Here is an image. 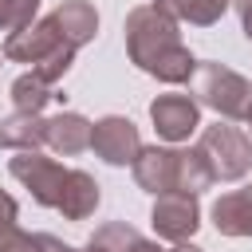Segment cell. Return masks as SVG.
Instances as JSON below:
<instances>
[{
    "mask_svg": "<svg viewBox=\"0 0 252 252\" xmlns=\"http://www.w3.org/2000/svg\"><path fill=\"white\" fill-rule=\"evenodd\" d=\"M126 47H130V59L158 75L161 83H185L193 71H197V59L181 47L177 39V24L165 8H138L130 12L126 20Z\"/></svg>",
    "mask_w": 252,
    "mask_h": 252,
    "instance_id": "6da1fadb",
    "label": "cell"
},
{
    "mask_svg": "<svg viewBox=\"0 0 252 252\" xmlns=\"http://www.w3.org/2000/svg\"><path fill=\"white\" fill-rule=\"evenodd\" d=\"M197 94L224 118H252V83L220 63L197 67Z\"/></svg>",
    "mask_w": 252,
    "mask_h": 252,
    "instance_id": "7a4b0ae2",
    "label": "cell"
},
{
    "mask_svg": "<svg viewBox=\"0 0 252 252\" xmlns=\"http://www.w3.org/2000/svg\"><path fill=\"white\" fill-rule=\"evenodd\" d=\"M201 150H205L213 173L224 177V181L244 177L248 165H252V142H248L236 126H220V122L209 126V130L201 134Z\"/></svg>",
    "mask_w": 252,
    "mask_h": 252,
    "instance_id": "3957f363",
    "label": "cell"
},
{
    "mask_svg": "<svg viewBox=\"0 0 252 252\" xmlns=\"http://www.w3.org/2000/svg\"><path fill=\"white\" fill-rule=\"evenodd\" d=\"M12 173L32 189V197L39 201V205H51V209H59V197H63V185H67V173L71 169H63V165H55L51 158H39V154H20V158H12Z\"/></svg>",
    "mask_w": 252,
    "mask_h": 252,
    "instance_id": "277c9868",
    "label": "cell"
},
{
    "mask_svg": "<svg viewBox=\"0 0 252 252\" xmlns=\"http://www.w3.org/2000/svg\"><path fill=\"white\" fill-rule=\"evenodd\" d=\"M197 217H201L197 213V197L185 193V189H169L154 205V232L165 236V240H185V236L197 232V224H201Z\"/></svg>",
    "mask_w": 252,
    "mask_h": 252,
    "instance_id": "5b68a950",
    "label": "cell"
},
{
    "mask_svg": "<svg viewBox=\"0 0 252 252\" xmlns=\"http://www.w3.org/2000/svg\"><path fill=\"white\" fill-rule=\"evenodd\" d=\"M91 146H94V154H98L102 161H110V165H126V161H134V158L142 154V142H138L134 122H130V118H118V114L94 122Z\"/></svg>",
    "mask_w": 252,
    "mask_h": 252,
    "instance_id": "8992f818",
    "label": "cell"
},
{
    "mask_svg": "<svg viewBox=\"0 0 252 252\" xmlns=\"http://www.w3.org/2000/svg\"><path fill=\"white\" fill-rule=\"evenodd\" d=\"M59 47H71V43H63L55 20L47 16L43 24H28V28L12 32L8 43H4V55H8V59H20V63H43V59L55 55Z\"/></svg>",
    "mask_w": 252,
    "mask_h": 252,
    "instance_id": "52a82bcc",
    "label": "cell"
},
{
    "mask_svg": "<svg viewBox=\"0 0 252 252\" xmlns=\"http://www.w3.org/2000/svg\"><path fill=\"white\" fill-rule=\"evenodd\" d=\"M150 118H154L158 134H161V138H169V142L189 138V134L197 130V122H201L197 102H193L189 94H161V98H154Z\"/></svg>",
    "mask_w": 252,
    "mask_h": 252,
    "instance_id": "ba28073f",
    "label": "cell"
},
{
    "mask_svg": "<svg viewBox=\"0 0 252 252\" xmlns=\"http://www.w3.org/2000/svg\"><path fill=\"white\" fill-rule=\"evenodd\" d=\"M177 169H181V154L177 150H142L134 158V177L150 193L177 189Z\"/></svg>",
    "mask_w": 252,
    "mask_h": 252,
    "instance_id": "9c48e42d",
    "label": "cell"
},
{
    "mask_svg": "<svg viewBox=\"0 0 252 252\" xmlns=\"http://www.w3.org/2000/svg\"><path fill=\"white\" fill-rule=\"evenodd\" d=\"M213 224L228 236H252V185L224 193L213 205Z\"/></svg>",
    "mask_w": 252,
    "mask_h": 252,
    "instance_id": "30bf717a",
    "label": "cell"
},
{
    "mask_svg": "<svg viewBox=\"0 0 252 252\" xmlns=\"http://www.w3.org/2000/svg\"><path fill=\"white\" fill-rule=\"evenodd\" d=\"M51 20H55L63 43H71V47L87 43V39L94 35V28H98V16H94V8H91L87 0H67V4H59Z\"/></svg>",
    "mask_w": 252,
    "mask_h": 252,
    "instance_id": "8fae6325",
    "label": "cell"
},
{
    "mask_svg": "<svg viewBox=\"0 0 252 252\" xmlns=\"http://www.w3.org/2000/svg\"><path fill=\"white\" fill-rule=\"evenodd\" d=\"M94 205H98V185H94V177L83 173V169H71V173H67V185H63V197H59V213H63L67 220H83V217L94 213Z\"/></svg>",
    "mask_w": 252,
    "mask_h": 252,
    "instance_id": "7c38bea8",
    "label": "cell"
},
{
    "mask_svg": "<svg viewBox=\"0 0 252 252\" xmlns=\"http://www.w3.org/2000/svg\"><path fill=\"white\" fill-rule=\"evenodd\" d=\"M91 130H94V126H91L87 118H79V114H59V118L47 122V146L59 150V154H79V150L91 146Z\"/></svg>",
    "mask_w": 252,
    "mask_h": 252,
    "instance_id": "4fadbf2b",
    "label": "cell"
},
{
    "mask_svg": "<svg viewBox=\"0 0 252 252\" xmlns=\"http://www.w3.org/2000/svg\"><path fill=\"white\" fill-rule=\"evenodd\" d=\"M39 142H47V122H39V118L28 114V110H20V114H12V118L0 122V146L32 150V146H39Z\"/></svg>",
    "mask_w": 252,
    "mask_h": 252,
    "instance_id": "5bb4252c",
    "label": "cell"
},
{
    "mask_svg": "<svg viewBox=\"0 0 252 252\" xmlns=\"http://www.w3.org/2000/svg\"><path fill=\"white\" fill-rule=\"evenodd\" d=\"M158 8H165L169 16H181L189 24H213L228 8V0H158Z\"/></svg>",
    "mask_w": 252,
    "mask_h": 252,
    "instance_id": "9a60e30c",
    "label": "cell"
},
{
    "mask_svg": "<svg viewBox=\"0 0 252 252\" xmlns=\"http://www.w3.org/2000/svg\"><path fill=\"white\" fill-rule=\"evenodd\" d=\"M12 98H16V106L20 110H28V114H39V106L47 102V83L32 71V75H24V79H16V87H12Z\"/></svg>",
    "mask_w": 252,
    "mask_h": 252,
    "instance_id": "2e32d148",
    "label": "cell"
},
{
    "mask_svg": "<svg viewBox=\"0 0 252 252\" xmlns=\"http://www.w3.org/2000/svg\"><path fill=\"white\" fill-rule=\"evenodd\" d=\"M35 4L39 0H0V28H12V32L28 28L35 16Z\"/></svg>",
    "mask_w": 252,
    "mask_h": 252,
    "instance_id": "e0dca14e",
    "label": "cell"
},
{
    "mask_svg": "<svg viewBox=\"0 0 252 252\" xmlns=\"http://www.w3.org/2000/svg\"><path fill=\"white\" fill-rule=\"evenodd\" d=\"M0 252H43V236H24V232H12Z\"/></svg>",
    "mask_w": 252,
    "mask_h": 252,
    "instance_id": "ac0fdd59",
    "label": "cell"
},
{
    "mask_svg": "<svg viewBox=\"0 0 252 252\" xmlns=\"http://www.w3.org/2000/svg\"><path fill=\"white\" fill-rule=\"evenodd\" d=\"M16 232V201L8 193H0V244Z\"/></svg>",
    "mask_w": 252,
    "mask_h": 252,
    "instance_id": "d6986e66",
    "label": "cell"
},
{
    "mask_svg": "<svg viewBox=\"0 0 252 252\" xmlns=\"http://www.w3.org/2000/svg\"><path fill=\"white\" fill-rule=\"evenodd\" d=\"M240 4V20H244V32H248V39H252V0H236Z\"/></svg>",
    "mask_w": 252,
    "mask_h": 252,
    "instance_id": "ffe728a7",
    "label": "cell"
},
{
    "mask_svg": "<svg viewBox=\"0 0 252 252\" xmlns=\"http://www.w3.org/2000/svg\"><path fill=\"white\" fill-rule=\"evenodd\" d=\"M126 252H161V248H158V244H150V240H142V236H134Z\"/></svg>",
    "mask_w": 252,
    "mask_h": 252,
    "instance_id": "44dd1931",
    "label": "cell"
},
{
    "mask_svg": "<svg viewBox=\"0 0 252 252\" xmlns=\"http://www.w3.org/2000/svg\"><path fill=\"white\" fill-rule=\"evenodd\" d=\"M248 122H252V118H248Z\"/></svg>",
    "mask_w": 252,
    "mask_h": 252,
    "instance_id": "7402d4cb",
    "label": "cell"
}]
</instances>
